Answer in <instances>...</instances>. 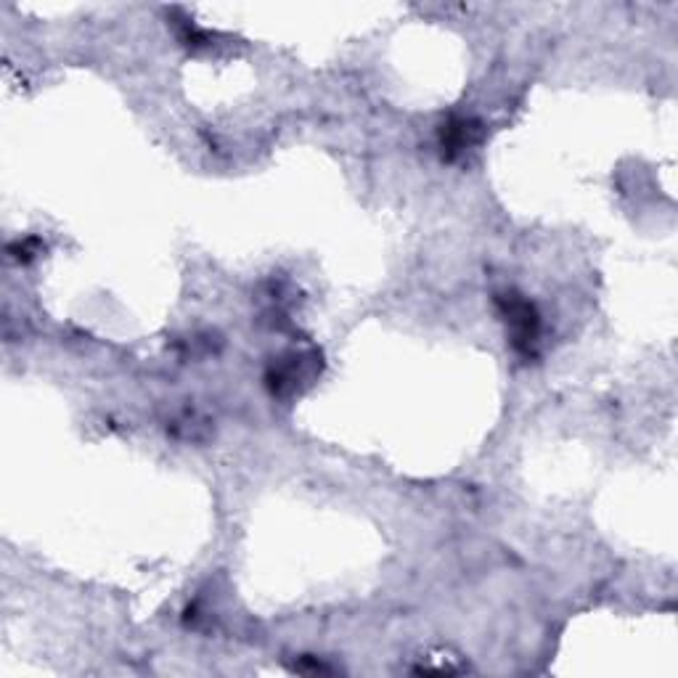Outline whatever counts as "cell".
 Returning a JSON list of instances; mask_svg holds the SVG:
<instances>
[{
  "label": "cell",
  "instance_id": "1",
  "mask_svg": "<svg viewBox=\"0 0 678 678\" xmlns=\"http://www.w3.org/2000/svg\"><path fill=\"white\" fill-rule=\"evenodd\" d=\"M501 308L514 332V347L520 353H533L535 339H538V316H535L533 305L528 300H522L517 294H506L501 297Z\"/></svg>",
  "mask_w": 678,
  "mask_h": 678
},
{
  "label": "cell",
  "instance_id": "2",
  "mask_svg": "<svg viewBox=\"0 0 678 678\" xmlns=\"http://www.w3.org/2000/svg\"><path fill=\"white\" fill-rule=\"evenodd\" d=\"M480 136V125L472 120H464V117H456L448 125H443V149L448 157H456L461 151L472 146Z\"/></svg>",
  "mask_w": 678,
  "mask_h": 678
}]
</instances>
